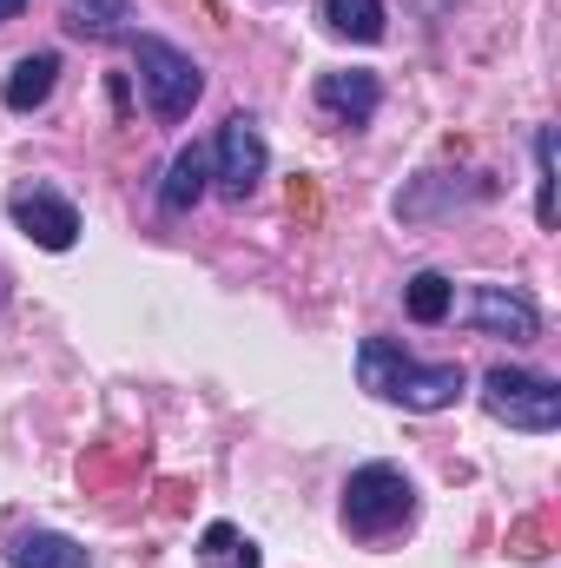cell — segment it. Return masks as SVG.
Listing matches in <instances>:
<instances>
[{
    "label": "cell",
    "mask_w": 561,
    "mask_h": 568,
    "mask_svg": "<svg viewBox=\"0 0 561 568\" xmlns=\"http://www.w3.org/2000/svg\"><path fill=\"white\" fill-rule=\"evenodd\" d=\"M53 80H60V53H27V60H13V73L0 80V100H7L13 113H33V106L53 100Z\"/></svg>",
    "instance_id": "30bf717a"
},
{
    "label": "cell",
    "mask_w": 561,
    "mask_h": 568,
    "mask_svg": "<svg viewBox=\"0 0 561 568\" xmlns=\"http://www.w3.org/2000/svg\"><path fill=\"white\" fill-rule=\"evenodd\" d=\"M410 509H417V489H410V476L397 463L350 469V483H344V523L357 536H390L397 523H410Z\"/></svg>",
    "instance_id": "277c9868"
},
{
    "label": "cell",
    "mask_w": 561,
    "mask_h": 568,
    "mask_svg": "<svg viewBox=\"0 0 561 568\" xmlns=\"http://www.w3.org/2000/svg\"><path fill=\"white\" fill-rule=\"evenodd\" d=\"M324 27L330 33H344V40H384V27H390V13H384V0H324Z\"/></svg>",
    "instance_id": "7c38bea8"
},
{
    "label": "cell",
    "mask_w": 561,
    "mask_h": 568,
    "mask_svg": "<svg viewBox=\"0 0 561 568\" xmlns=\"http://www.w3.org/2000/svg\"><path fill=\"white\" fill-rule=\"evenodd\" d=\"M13 225H20L40 252H73V245H80V212H73V199H60L53 185L13 192Z\"/></svg>",
    "instance_id": "8992f818"
},
{
    "label": "cell",
    "mask_w": 561,
    "mask_h": 568,
    "mask_svg": "<svg viewBox=\"0 0 561 568\" xmlns=\"http://www.w3.org/2000/svg\"><path fill=\"white\" fill-rule=\"evenodd\" d=\"M377 100H384L377 73H324V80H317V106H324L337 126H364V120L377 113Z\"/></svg>",
    "instance_id": "ba28073f"
},
{
    "label": "cell",
    "mask_w": 561,
    "mask_h": 568,
    "mask_svg": "<svg viewBox=\"0 0 561 568\" xmlns=\"http://www.w3.org/2000/svg\"><path fill=\"white\" fill-rule=\"evenodd\" d=\"M67 27L93 33V40H113L126 27V0H67Z\"/></svg>",
    "instance_id": "9a60e30c"
},
{
    "label": "cell",
    "mask_w": 561,
    "mask_h": 568,
    "mask_svg": "<svg viewBox=\"0 0 561 568\" xmlns=\"http://www.w3.org/2000/svg\"><path fill=\"white\" fill-rule=\"evenodd\" d=\"M469 324H476L482 337L529 344V337L542 331V311H536L522 291H509V284H476V291H469Z\"/></svg>",
    "instance_id": "52a82bcc"
},
{
    "label": "cell",
    "mask_w": 561,
    "mask_h": 568,
    "mask_svg": "<svg viewBox=\"0 0 561 568\" xmlns=\"http://www.w3.org/2000/svg\"><path fill=\"white\" fill-rule=\"evenodd\" d=\"M449 304H456V284L442 278V272H417V278L404 284V311H410L417 324H442Z\"/></svg>",
    "instance_id": "5bb4252c"
},
{
    "label": "cell",
    "mask_w": 561,
    "mask_h": 568,
    "mask_svg": "<svg viewBox=\"0 0 561 568\" xmlns=\"http://www.w3.org/2000/svg\"><path fill=\"white\" fill-rule=\"evenodd\" d=\"M536 219L555 225V133H536Z\"/></svg>",
    "instance_id": "2e32d148"
},
{
    "label": "cell",
    "mask_w": 561,
    "mask_h": 568,
    "mask_svg": "<svg viewBox=\"0 0 561 568\" xmlns=\"http://www.w3.org/2000/svg\"><path fill=\"white\" fill-rule=\"evenodd\" d=\"M357 384L384 404H404V410H449L462 397V364H417L404 344L390 337H364L357 344Z\"/></svg>",
    "instance_id": "6da1fadb"
},
{
    "label": "cell",
    "mask_w": 561,
    "mask_h": 568,
    "mask_svg": "<svg viewBox=\"0 0 561 568\" xmlns=\"http://www.w3.org/2000/svg\"><path fill=\"white\" fill-rule=\"evenodd\" d=\"M133 67H140V87H145V106H152V120H165V126H178L192 106H198V93H205V73H198V60L192 53H178L172 40H133Z\"/></svg>",
    "instance_id": "7a4b0ae2"
},
{
    "label": "cell",
    "mask_w": 561,
    "mask_h": 568,
    "mask_svg": "<svg viewBox=\"0 0 561 568\" xmlns=\"http://www.w3.org/2000/svg\"><path fill=\"white\" fill-rule=\"evenodd\" d=\"M7 562L13 568H93L73 536H53V529H27V536L7 549Z\"/></svg>",
    "instance_id": "8fae6325"
},
{
    "label": "cell",
    "mask_w": 561,
    "mask_h": 568,
    "mask_svg": "<svg viewBox=\"0 0 561 568\" xmlns=\"http://www.w3.org/2000/svg\"><path fill=\"white\" fill-rule=\"evenodd\" d=\"M20 7H27V0H0V27H7V20H13Z\"/></svg>",
    "instance_id": "e0dca14e"
},
{
    "label": "cell",
    "mask_w": 561,
    "mask_h": 568,
    "mask_svg": "<svg viewBox=\"0 0 561 568\" xmlns=\"http://www.w3.org/2000/svg\"><path fill=\"white\" fill-rule=\"evenodd\" d=\"M198 568H258V542L238 536L232 523H212L198 536Z\"/></svg>",
    "instance_id": "4fadbf2b"
},
{
    "label": "cell",
    "mask_w": 561,
    "mask_h": 568,
    "mask_svg": "<svg viewBox=\"0 0 561 568\" xmlns=\"http://www.w3.org/2000/svg\"><path fill=\"white\" fill-rule=\"evenodd\" d=\"M265 133H258V120H245V113H232L225 126H218V145H212V179H218V192L232 199V205H245L252 192H258V179H265Z\"/></svg>",
    "instance_id": "5b68a950"
},
{
    "label": "cell",
    "mask_w": 561,
    "mask_h": 568,
    "mask_svg": "<svg viewBox=\"0 0 561 568\" xmlns=\"http://www.w3.org/2000/svg\"><path fill=\"white\" fill-rule=\"evenodd\" d=\"M205 185H212V152H205V145H178L172 165H165L159 205H165V212H192V205L205 199Z\"/></svg>",
    "instance_id": "9c48e42d"
},
{
    "label": "cell",
    "mask_w": 561,
    "mask_h": 568,
    "mask_svg": "<svg viewBox=\"0 0 561 568\" xmlns=\"http://www.w3.org/2000/svg\"><path fill=\"white\" fill-rule=\"evenodd\" d=\"M482 410L509 429H529V436H549L561 424V384L542 371H516V364H496L482 377Z\"/></svg>",
    "instance_id": "3957f363"
}]
</instances>
